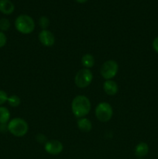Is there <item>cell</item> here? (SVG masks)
<instances>
[{
    "mask_svg": "<svg viewBox=\"0 0 158 159\" xmlns=\"http://www.w3.org/2000/svg\"><path fill=\"white\" fill-rule=\"evenodd\" d=\"M71 110L77 118L85 117L91 110V102L87 96H77L71 102Z\"/></svg>",
    "mask_w": 158,
    "mask_h": 159,
    "instance_id": "6da1fadb",
    "label": "cell"
},
{
    "mask_svg": "<svg viewBox=\"0 0 158 159\" xmlns=\"http://www.w3.org/2000/svg\"><path fill=\"white\" fill-rule=\"evenodd\" d=\"M8 131V124H0V132L5 133Z\"/></svg>",
    "mask_w": 158,
    "mask_h": 159,
    "instance_id": "44dd1931",
    "label": "cell"
},
{
    "mask_svg": "<svg viewBox=\"0 0 158 159\" xmlns=\"http://www.w3.org/2000/svg\"><path fill=\"white\" fill-rule=\"evenodd\" d=\"M94 62H95V61H94V56L91 54H84L81 58L82 65L85 67V68H88V69L94 66Z\"/></svg>",
    "mask_w": 158,
    "mask_h": 159,
    "instance_id": "4fadbf2b",
    "label": "cell"
},
{
    "mask_svg": "<svg viewBox=\"0 0 158 159\" xmlns=\"http://www.w3.org/2000/svg\"><path fill=\"white\" fill-rule=\"evenodd\" d=\"M39 40L45 47H51L55 43L54 35L48 30H43L39 33Z\"/></svg>",
    "mask_w": 158,
    "mask_h": 159,
    "instance_id": "ba28073f",
    "label": "cell"
},
{
    "mask_svg": "<svg viewBox=\"0 0 158 159\" xmlns=\"http://www.w3.org/2000/svg\"><path fill=\"white\" fill-rule=\"evenodd\" d=\"M15 10V6L10 0H0V12L5 15H10Z\"/></svg>",
    "mask_w": 158,
    "mask_h": 159,
    "instance_id": "30bf717a",
    "label": "cell"
},
{
    "mask_svg": "<svg viewBox=\"0 0 158 159\" xmlns=\"http://www.w3.org/2000/svg\"><path fill=\"white\" fill-rule=\"evenodd\" d=\"M15 27L18 32L23 34H29L35 29V22L33 19L26 14L17 16L15 20Z\"/></svg>",
    "mask_w": 158,
    "mask_h": 159,
    "instance_id": "3957f363",
    "label": "cell"
},
{
    "mask_svg": "<svg viewBox=\"0 0 158 159\" xmlns=\"http://www.w3.org/2000/svg\"><path fill=\"white\" fill-rule=\"evenodd\" d=\"M113 110L108 102H102L98 104L95 108V116L101 122H108L112 116Z\"/></svg>",
    "mask_w": 158,
    "mask_h": 159,
    "instance_id": "277c9868",
    "label": "cell"
},
{
    "mask_svg": "<svg viewBox=\"0 0 158 159\" xmlns=\"http://www.w3.org/2000/svg\"><path fill=\"white\" fill-rule=\"evenodd\" d=\"M149 152V146L145 142H139L135 148V155L139 158L145 157Z\"/></svg>",
    "mask_w": 158,
    "mask_h": 159,
    "instance_id": "7c38bea8",
    "label": "cell"
},
{
    "mask_svg": "<svg viewBox=\"0 0 158 159\" xmlns=\"http://www.w3.org/2000/svg\"><path fill=\"white\" fill-rule=\"evenodd\" d=\"M36 139H37V141H38L39 143H46V136H45L44 134H39L37 135V137H36Z\"/></svg>",
    "mask_w": 158,
    "mask_h": 159,
    "instance_id": "ffe728a7",
    "label": "cell"
},
{
    "mask_svg": "<svg viewBox=\"0 0 158 159\" xmlns=\"http://www.w3.org/2000/svg\"><path fill=\"white\" fill-rule=\"evenodd\" d=\"M104 91L108 96H114L118 93V85L112 80H106L103 84Z\"/></svg>",
    "mask_w": 158,
    "mask_h": 159,
    "instance_id": "9c48e42d",
    "label": "cell"
},
{
    "mask_svg": "<svg viewBox=\"0 0 158 159\" xmlns=\"http://www.w3.org/2000/svg\"><path fill=\"white\" fill-rule=\"evenodd\" d=\"M11 26V23L9 20L6 18L0 19V31L5 32V31L9 30Z\"/></svg>",
    "mask_w": 158,
    "mask_h": 159,
    "instance_id": "2e32d148",
    "label": "cell"
},
{
    "mask_svg": "<svg viewBox=\"0 0 158 159\" xmlns=\"http://www.w3.org/2000/svg\"><path fill=\"white\" fill-rule=\"evenodd\" d=\"M10 120V112L6 107H0V124H7Z\"/></svg>",
    "mask_w": 158,
    "mask_h": 159,
    "instance_id": "5bb4252c",
    "label": "cell"
},
{
    "mask_svg": "<svg viewBox=\"0 0 158 159\" xmlns=\"http://www.w3.org/2000/svg\"><path fill=\"white\" fill-rule=\"evenodd\" d=\"M75 1L77 2L81 3V4H83V3L87 2H88V0H75Z\"/></svg>",
    "mask_w": 158,
    "mask_h": 159,
    "instance_id": "603a6c76",
    "label": "cell"
},
{
    "mask_svg": "<svg viewBox=\"0 0 158 159\" xmlns=\"http://www.w3.org/2000/svg\"><path fill=\"white\" fill-rule=\"evenodd\" d=\"M93 74L91 70L88 68H82L79 70L74 77V82L78 88L84 89L88 87L91 83Z\"/></svg>",
    "mask_w": 158,
    "mask_h": 159,
    "instance_id": "5b68a950",
    "label": "cell"
},
{
    "mask_svg": "<svg viewBox=\"0 0 158 159\" xmlns=\"http://www.w3.org/2000/svg\"><path fill=\"white\" fill-rule=\"evenodd\" d=\"M38 23L40 27L43 28V30H46V28H47L50 25V20L47 17L43 16L40 17Z\"/></svg>",
    "mask_w": 158,
    "mask_h": 159,
    "instance_id": "e0dca14e",
    "label": "cell"
},
{
    "mask_svg": "<svg viewBox=\"0 0 158 159\" xmlns=\"http://www.w3.org/2000/svg\"><path fill=\"white\" fill-rule=\"evenodd\" d=\"M153 48L155 51L158 54V37L153 40Z\"/></svg>",
    "mask_w": 158,
    "mask_h": 159,
    "instance_id": "7402d4cb",
    "label": "cell"
},
{
    "mask_svg": "<svg viewBox=\"0 0 158 159\" xmlns=\"http://www.w3.org/2000/svg\"><path fill=\"white\" fill-rule=\"evenodd\" d=\"M44 149L46 153L51 155H57L62 152L64 146L60 141L57 140H50L45 143Z\"/></svg>",
    "mask_w": 158,
    "mask_h": 159,
    "instance_id": "52a82bcc",
    "label": "cell"
},
{
    "mask_svg": "<svg viewBox=\"0 0 158 159\" xmlns=\"http://www.w3.org/2000/svg\"><path fill=\"white\" fill-rule=\"evenodd\" d=\"M119 71V65L114 60L106 61L101 66L100 72L102 77L106 80H111L117 75Z\"/></svg>",
    "mask_w": 158,
    "mask_h": 159,
    "instance_id": "8992f818",
    "label": "cell"
},
{
    "mask_svg": "<svg viewBox=\"0 0 158 159\" xmlns=\"http://www.w3.org/2000/svg\"><path fill=\"white\" fill-rule=\"evenodd\" d=\"M8 98L9 96H8L7 93L3 90H0V107H2V105L7 102Z\"/></svg>",
    "mask_w": 158,
    "mask_h": 159,
    "instance_id": "ac0fdd59",
    "label": "cell"
},
{
    "mask_svg": "<svg viewBox=\"0 0 158 159\" xmlns=\"http://www.w3.org/2000/svg\"><path fill=\"white\" fill-rule=\"evenodd\" d=\"M7 43V37L4 32L0 31V48H3Z\"/></svg>",
    "mask_w": 158,
    "mask_h": 159,
    "instance_id": "d6986e66",
    "label": "cell"
},
{
    "mask_svg": "<svg viewBox=\"0 0 158 159\" xmlns=\"http://www.w3.org/2000/svg\"><path fill=\"white\" fill-rule=\"evenodd\" d=\"M77 127H78L79 130L82 132H89L91 131V128H92V124L91 122L88 119L85 117L79 118V120L77 122Z\"/></svg>",
    "mask_w": 158,
    "mask_h": 159,
    "instance_id": "8fae6325",
    "label": "cell"
},
{
    "mask_svg": "<svg viewBox=\"0 0 158 159\" xmlns=\"http://www.w3.org/2000/svg\"><path fill=\"white\" fill-rule=\"evenodd\" d=\"M7 102L10 107H17L20 105V103H21V99H20V98L18 96L12 95V96H9Z\"/></svg>",
    "mask_w": 158,
    "mask_h": 159,
    "instance_id": "9a60e30c",
    "label": "cell"
},
{
    "mask_svg": "<svg viewBox=\"0 0 158 159\" xmlns=\"http://www.w3.org/2000/svg\"><path fill=\"white\" fill-rule=\"evenodd\" d=\"M29 126L26 120L20 117L12 119L8 123V131L13 136L22 138L27 134Z\"/></svg>",
    "mask_w": 158,
    "mask_h": 159,
    "instance_id": "7a4b0ae2",
    "label": "cell"
}]
</instances>
